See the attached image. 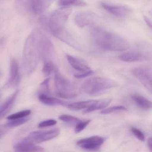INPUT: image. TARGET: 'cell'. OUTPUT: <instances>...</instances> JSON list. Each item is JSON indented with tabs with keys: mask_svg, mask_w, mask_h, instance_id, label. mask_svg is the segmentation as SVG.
<instances>
[{
	"mask_svg": "<svg viewBox=\"0 0 152 152\" xmlns=\"http://www.w3.org/2000/svg\"><path fill=\"white\" fill-rule=\"evenodd\" d=\"M90 34L95 43L103 49L122 51L127 50L129 48V43L127 40L101 27L92 26L90 29Z\"/></svg>",
	"mask_w": 152,
	"mask_h": 152,
	"instance_id": "1",
	"label": "cell"
},
{
	"mask_svg": "<svg viewBox=\"0 0 152 152\" xmlns=\"http://www.w3.org/2000/svg\"><path fill=\"white\" fill-rule=\"evenodd\" d=\"M42 32L34 30L26 41L23 53L24 67L28 72L32 71L40 58V43Z\"/></svg>",
	"mask_w": 152,
	"mask_h": 152,
	"instance_id": "2",
	"label": "cell"
},
{
	"mask_svg": "<svg viewBox=\"0 0 152 152\" xmlns=\"http://www.w3.org/2000/svg\"><path fill=\"white\" fill-rule=\"evenodd\" d=\"M116 86L117 83L113 80L104 77H96L86 80L83 84L82 88L87 94L95 95Z\"/></svg>",
	"mask_w": 152,
	"mask_h": 152,
	"instance_id": "3",
	"label": "cell"
},
{
	"mask_svg": "<svg viewBox=\"0 0 152 152\" xmlns=\"http://www.w3.org/2000/svg\"><path fill=\"white\" fill-rule=\"evenodd\" d=\"M72 13L69 7H62L52 13L48 23L50 32L57 37L65 29V26Z\"/></svg>",
	"mask_w": 152,
	"mask_h": 152,
	"instance_id": "4",
	"label": "cell"
},
{
	"mask_svg": "<svg viewBox=\"0 0 152 152\" xmlns=\"http://www.w3.org/2000/svg\"><path fill=\"white\" fill-rule=\"evenodd\" d=\"M55 86L56 96L64 99H72L77 94L73 91V85L70 81L66 79L55 67Z\"/></svg>",
	"mask_w": 152,
	"mask_h": 152,
	"instance_id": "5",
	"label": "cell"
},
{
	"mask_svg": "<svg viewBox=\"0 0 152 152\" xmlns=\"http://www.w3.org/2000/svg\"><path fill=\"white\" fill-rule=\"evenodd\" d=\"M60 132L58 128L48 131H36L31 132L24 140L34 144L42 143L57 137Z\"/></svg>",
	"mask_w": 152,
	"mask_h": 152,
	"instance_id": "6",
	"label": "cell"
},
{
	"mask_svg": "<svg viewBox=\"0 0 152 152\" xmlns=\"http://www.w3.org/2000/svg\"><path fill=\"white\" fill-rule=\"evenodd\" d=\"M131 73L150 93H152V72L145 66H139L132 70Z\"/></svg>",
	"mask_w": 152,
	"mask_h": 152,
	"instance_id": "7",
	"label": "cell"
},
{
	"mask_svg": "<svg viewBox=\"0 0 152 152\" xmlns=\"http://www.w3.org/2000/svg\"><path fill=\"white\" fill-rule=\"evenodd\" d=\"M105 139L100 136H93L78 140L77 145L85 150L97 151L104 142Z\"/></svg>",
	"mask_w": 152,
	"mask_h": 152,
	"instance_id": "8",
	"label": "cell"
},
{
	"mask_svg": "<svg viewBox=\"0 0 152 152\" xmlns=\"http://www.w3.org/2000/svg\"><path fill=\"white\" fill-rule=\"evenodd\" d=\"M96 18V15L91 11H84L77 14L75 17L74 22L78 27L82 28L91 25Z\"/></svg>",
	"mask_w": 152,
	"mask_h": 152,
	"instance_id": "9",
	"label": "cell"
},
{
	"mask_svg": "<svg viewBox=\"0 0 152 152\" xmlns=\"http://www.w3.org/2000/svg\"><path fill=\"white\" fill-rule=\"evenodd\" d=\"M19 80V66L17 61L12 58L10 61V76L8 81L6 83V88H10L17 84Z\"/></svg>",
	"mask_w": 152,
	"mask_h": 152,
	"instance_id": "10",
	"label": "cell"
},
{
	"mask_svg": "<svg viewBox=\"0 0 152 152\" xmlns=\"http://www.w3.org/2000/svg\"><path fill=\"white\" fill-rule=\"evenodd\" d=\"M101 6L105 10L117 17H125L130 13L129 10L123 6H116L105 3H102Z\"/></svg>",
	"mask_w": 152,
	"mask_h": 152,
	"instance_id": "11",
	"label": "cell"
},
{
	"mask_svg": "<svg viewBox=\"0 0 152 152\" xmlns=\"http://www.w3.org/2000/svg\"><path fill=\"white\" fill-rule=\"evenodd\" d=\"M14 149L17 152H43L44 151L43 148L24 140L16 144L14 146Z\"/></svg>",
	"mask_w": 152,
	"mask_h": 152,
	"instance_id": "12",
	"label": "cell"
},
{
	"mask_svg": "<svg viewBox=\"0 0 152 152\" xmlns=\"http://www.w3.org/2000/svg\"><path fill=\"white\" fill-rule=\"evenodd\" d=\"M18 90L16 91L0 106V120L6 116L13 107L18 94Z\"/></svg>",
	"mask_w": 152,
	"mask_h": 152,
	"instance_id": "13",
	"label": "cell"
},
{
	"mask_svg": "<svg viewBox=\"0 0 152 152\" xmlns=\"http://www.w3.org/2000/svg\"><path fill=\"white\" fill-rule=\"evenodd\" d=\"M66 57L69 64L75 70L82 73L88 72L92 71L88 66L82 63L75 58L68 55H66Z\"/></svg>",
	"mask_w": 152,
	"mask_h": 152,
	"instance_id": "14",
	"label": "cell"
},
{
	"mask_svg": "<svg viewBox=\"0 0 152 152\" xmlns=\"http://www.w3.org/2000/svg\"><path fill=\"white\" fill-rule=\"evenodd\" d=\"M38 98L41 102L47 105L65 106L67 105L66 102L61 99L50 96L49 95L42 94V93H39Z\"/></svg>",
	"mask_w": 152,
	"mask_h": 152,
	"instance_id": "15",
	"label": "cell"
},
{
	"mask_svg": "<svg viewBox=\"0 0 152 152\" xmlns=\"http://www.w3.org/2000/svg\"><path fill=\"white\" fill-rule=\"evenodd\" d=\"M132 99L139 107L143 110H148L152 107V103L143 96L139 95H133L131 96Z\"/></svg>",
	"mask_w": 152,
	"mask_h": 152,
	"instance_id": "16",
	"label": "cell"
},
{
	"mask_svg": "<svg viewBox=\"0 0 152 152\" xmlns=\"http://www.w3.org/2000/svg\"><path fill=\"white\" fill-rule=\"evenodd\" d=\"M98 100H86V101H80L72 103L67 105V107L71 110H80L83 109H87L91 106L96 104Z\"/></svg>",
	"mask_w": 152,
	"mask_h": 152,
	"instance_id": "17",
	"label": "cell"
},
{
	"mask_svg": "<svg viewBox=\"0 0 152 152\" xmlns=\"http://www.w3.org/2000/svg\"><path fill=\"white\" fill-rule=\"evenodd\" d=\"M118 58L119 59L124 62H134L142 60L143 56L137 53L128 52L120 55Z\"/></svg>",
	"mask_w": 152,
	"mask_h": 152,
	"instance_id": "18",
	"label": "cell"
},
{
	"mask_svg": "<svg viewBox=\"0 0 152 152\" xmlns=\"http://www.w3.org/2000/svg\"><path fill=\"white\" fill-rule=\"evenodd\" d=\"M111 102H112V100L111 99H104L101 101L98 100L96 104H94L90 107L87 108L86 110L83 111V113H91L97 110L104 109L111 104Z\"/></svg>",
	"mask_w": 152,
	"mask_h": 152,
	"instance_id": "19",
	"label": "cell"
},
{
	"mask_svg": "<svg viewBox=\"0 0 152 152\" xmlns=\"http://www.w3.org/2000/svg\"><path fill=\"white\" fill-rule=\"evenodd\" d=\"M29 7L35 15H40L44 7L43 0H29Z\"/></svg>",
	"mask_w": 152,
	"mask_h": 152,
	"instance_id": "20",
	"label": "cell"
},
{
	"mask_svg": "<svg viewBox=\"0 0 152 152\" xmlns=\"http://www.w3.org/2000/svg\"><path fill=\"white\" fill-rule=\"evenodd\" d=\"M58 4L62 7H69L70 6L84 7L86 5L84 0H59Z\"/></svg>",
	"mask_w": 152,
	"mask_h": 152,
	"instance_id": "21",
	"label": "cell"
},
{
	"mask_svg": "<svg viewBox=\"0 0 152 152\" xmlns=\"http://www.w3.org/2000/svg\"><path fill=\"white\" fill-rule=\"evenodd\" d=\"M29 120V118H25V117L20 118V119L10 120L6 124L5 126L7 128L17 127V126L24 124L25 123L27 122Z\"/></svg>",
	"mask_w": 152,
	"mask_h": 152,
	"instance_id": "22",
	"label": "cell"
},
{
	"mask_svg": "<svg viewBox=\"0 0 152 152\" xmlns=\"http://www.w3.org/2000/svg\"><path fill=\"white\" fill-rule=\"evenodd\" d=\"M31 113V111L30 110H23L20 112H18L15 113L10 115L7 117V119L8 120H14V119H20L24 118L30 115Z\"/></svg>",
	"mask_w": 152,
	"mask_h": 152,
	"instance_id": "23",
	"label": "cell"
},
{
	"mask_svg": "<svg viewBox=\"0 0 152 152\" xmlns=\"http://www.w3.org/2000/svg\"><path fill=\"white\" fill-rule=\"evenodd\" d=\"M55 68V65L51 60L45 61L42 69V72L46 76H49L50 75L52 71H54Z\"/></svg>",
	"mask_w": 152,
	"mask_h": 152,
	"instance_id": "24",
	"label": "cell"
},
{
	"mask_svg": "<svg viewBox=\"0 0 152 152\" xmlns=\"http://www.w3.org/2000/svg\"><path fill=\"white\" fill-rule=\"evenodd\" d=\"M127 108L123 106H117L111 107L102 110L100 113L102 114H108L118 111H127Z\"/></svg>",
	"mask_w": 152,
	"mask_h": 152,
	"instance_id": "25",
	"label": "cell"
},
{
	"mask_svg": "<svg viewBox=\"0 0 152 152\" xmlns=\"http://www.w3.org/2000/svg\"><path fill=\"white\" fill-rule=\"evenodd\" d=\"M59 119L65 122L78 123L80 121L77 117L70 115H62L59 116Z\"/></svg>",
	"mask_w": 152,
	"mask_h": 152,
	"instance_id": "26",
	"label": "cell"
},
{
	"mask_svg": "<svg viewBox=\"0 0 152 152\" xmlns=\"http://www.w3.org/2000/svg\"><path fill=\"white\" fill-rule=\"evenodd\" d=\"M49 78H47L44 80L40 85L41 92L39 93L46 94L48 95L50 93V90L49 88Z\"/></svg>",
	"mask_w": 152,
	"mask_h": 152,
	"instance_id": "27",
	"label": "cell"
},
{
	"mask_svg": "<svg viewBox=\"0 0 152 152\" xmlns=\"http://www.w3.org/2000/svg\"><path fill=\"white\" fill-rule=\"evenodd\" d=\"M91 122V120H88V121H80L76 125L75 132L76 133L81 132Z\"/></svg>",
	"mask_w": 152,
	"mask_h": 152,
	"instance_id": "28",
	"label": "cell"
},
{
	"mask_svg": "<svg viewBox=\"0 0 152 152\" xmlns=\"http://www.w3.org/2000/svg\"><path fill=\"white\" fill-rule=\"evenodd\" d=\"M133 135L136 136L137 138L141 141H144L145 140V137L144 133L142 131L136 128H132L131 129Z\"/></svg>",
	"mask_w": 152,
	"mask_h": 152,
	"instance_id": "29",
	"label": "cell"
},
{
	"mask_svg": "<svg viewBox=\"0 0 152 152\" xmlns=\"http://www.w3.org/2000/svg\"><path fill=\"white\" fill-rule=\"evenodd\" d=\"M57 124V121L53 119L46 120L40 123L38 125V127L39 128H43L49 126H54Z\"/></svg>",
	"mask_w": 152,
	"mask_h": 152,
	"instance_id": "30",
	"label": "cell"
},
{
	"mask_svg": "<svg viewBox=\"0 0 152 152\" xmlns=\"http://www.w3.org/2000/svg\"><path fill=\"white\" fill-rule=\"evenodd\" d=\"M94 72H93V71H91V72H88L82 73V74L75 75L74 76L75 78H77V79H83V78L91 75Z\"/></svg>",
	"mask_w": 152,
	"mask_h": 152,
	"instance_id": "31",
	"label": "cell"
},
{
	"mask_svg": "<svg viewBox=\"0 0 152 152\" xmlns=\"http://www.w3.org/2000/svg\"><path fill=\"white\" fill-rule=\"evenodd\" d=\"M144 19L145 22L147 24L148 26L150 27V28H151V27H152V22H151V20L148 17L145 16H144Z\"/></svg>",
	"mask_w": 152,
	"mask_h": 152,
	"instance_id": "32",
	"label": "cell"
},
{
	"mask_svg": "<svg viewBox=\"0 0 152 152\" xmlns=\"http://www.w3.org/2000/svg\"><path fill=\"white\" fill-rule=\"evenodd\" d=\"M148 145L150 151H152V138L150 137L148 140Z\"/></svg>",
	"mask_w": 152,
	"mask_h": 152,
	"instance_id": "33",
	"label": "cell"
},
{
	"mask_svg": "<svg viewBox=\"0 0 152 152\" xmlns=\"http://www.w3.org/2000/svg\"><path fill=\"white\" fill-rule=\"evenodd\" d=\"M5 132L3 130H0V139L4 135H5Z\"/></svg>",
	"mask_w": 152,
	"mask_h": 152,
	"instance_id": "34",
	"label": "cell"
},
{
	"mask_svg": "<svg viewBox=\"0 0 152 152\" xmlns=\"http://www.w3.org/2000/svg\"><path fill=\"white\" fill-rule=\"evenodd\" d=\"M1 94H0V98H1Z\"/></svg>",
	"mask_w": 152,
	"mask_h": 152,
	"instance_id": "35",
	"label": "cell"
}]
</instances>
